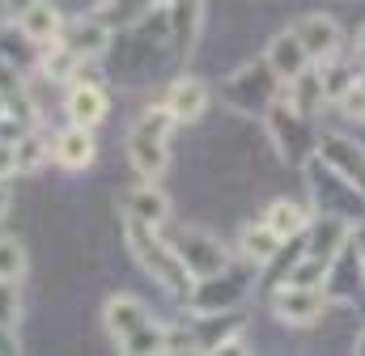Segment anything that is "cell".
<instances>
[{"label": "cell", "instance_id": "6da1fadb", "mask_svg": "<svg viewBox=\"0 0 365 356\" xmlns=\"http://www.w3.org/2000/svg\"><path fill=\"white\" fill-rule=\"evenodd\" d=\"M123 234H128V251L136 255V263L145 267L166 293H175V297H191V280H195V276L182 267L175 242H162L153 225L132 221V216H123Z\"/></svg>", "mask_w": 365, "mask_h": 356}, {"label": "cell", "instance_id": "7a4b0ae2", "mask_svg": "<svg viewBox=\"0 0 365 356\" xmlns=\"http://www.w3.org/2000/svg\"><path fill=\"white\" fill-rule=\"evenodd\" d=\"M280 85H284V81L272 73L268 60H264V64H247V68H238V73L225 81V102H230L234 110H247V115H268Z\"/></svg>", "mask_w": 365, "mask_h": 356}, {"label": "cell", "instance_id": "3957f363", "mask_svg": "<svg viewBox=\"0 0 365 356\" xmlns=\"http://www.w3.org/2000/svg\"><path fill=\"white\" fill-rule=\"evenodd\" d=\"M175 251H179L182 267L195 276V280H208V276H217V271H225L230 267V251L221 246V238L217 234H208V229H179L175 238Z\"/></svg>", "mask_w": 365, "mask_h": 356}, {"label": "cell", "instance_id": "277c9868", "mask_svg": "<svg viewBox=\"0 0 365 356\" xmlns=\"http://www.w3.org/2000/svg\"><path fill=\"white\" fill-rule=\"evenodd\" d=\"M128 162H132V170L140 178L158 182L162 170L170 166V136H166V132H153V127H145V123H136V127L128 132Z\"/></svg>", "mask_w": 365, "mask_h": 356}, {"label": "cell", "instance_id": "5b68a950", "mask_svg": "<svg viewBox=\"0 0 365 356\" xmlns=\"http://www.w3.org/2000/svg\"><path fill=\"white\" fill-rule=\"evenodd\" d=\"M272 310L289 327H310L327 310V297H323V288H310V284H284V288H276Z\"/></svg>", "mask_w": 365, "mask_h": 356}, {"label": "cell", "instance_id": "8992f818", "mask_svg": "<svg viewBox=\"0 0 365 356\" xmlns=\"http://www.w3.org/2000/svg\"><path fill=\"white\" fill-rule=\"evenodd\" d=\"M153 318H149V305L140 301V297H128V293H119V297H110L106 305H102V327H106V335L115 340V344H123L128 335H136L140 327H149Z\"/></svg>", "mask_w": 365, "mask_h": 356}, {"label": "cell", "instance_id": "52a82bcc", "mask_svg": "<svg viewBox=\"0 0 365 356\" xmlns=\"http://www.w3.org/2000/svg\"><path fill=\"white\" fill-rule=\"evenodd\" d=\"M17 30H21L26 43L51 47V43L64 34V17H60V9H56L51 0H34V4H26V9H17Z\"/></svg>", "mask_w": 365, "mask_h": 356}, {"label": "cell", "instance_id": "ba28073f", "mask_svg": "<svg viewBox=\"0 0 365 356\" xmlns=\"http://www.w3.org/2000/svg\"><path fill=\"white\" fill-rule=\"evenodd\" d=\"M247 280L242 276H225V271H217V276H208V280H200V288H191V305L200 310V314H217V305L225 310V305H238L242 297H247Z\"/></svg>", "mask_w": 365, "mask_h": 356}, {"label": "cell", "instance_id": "9c48e42d", "mask_svg": "<svg viewBox=\"0 0 365 356\" xmlns=\"http://www.w3.org/2000/svg\"><path fill=\"white\" fill-rule=\"evenodd\" d=\"M293 30H297V38L306 43V51H310V60H314V64H327V60H336V56H340V26H336L331 17L310 13V17H302Z\"/></svg>", "mask_w": 365, "mask_h": 356}, {"label": "cell", "instance_id": "30bf717a", "mask_svg": "<svg viewBox=\"0 0 365 356\" xmlns=\"http://www.w3.org/2000/svg\"><path fill=\"white\" fill-rule=\"evenodd\" d=\"M93 127H81V123H68L64 132H56L51 136V157H56V166H64V170H86L93 162Z\"/></svg>", "mask_w": 365, "mask_h": 356}, {"label": "cell", "instance_id": "8fae6325", "mask_svg": "<svg viewBox=\"0 0 365 356\" xmlns=\"http://www.w3.org/2000/svg\"><path fill=\"white\" fill-rule=\"evenodd\" d=\"M60 43H64L68 51H77L81 60H98V56L110 47V26H106L102 17H77V21L64 26Z\"/></svg>", "mask_w": 365, "mask_h": 356}, {"label": "cell", "instance_id": "7c38bea8", "mask_svg": "<svg viewBox=\"0 0 365 356\" xmlns=\"http://www.w3.org/2000/svg\"><path fill=\"white\" fill-rule=\"evenodd\" d=\"M268 64H272V73L280 77V81H293V77L306 73L314 60H310L306 43L297 38V30H280L272 43H268Z\"/></svg>", "mask_w": 365, "mask_h": 356}, {"label": "cell", "instance_id": "4fadbf2b", "mask_svg": "<svg viewBox=\"0 0 365 356\" xmlns=\"http://www.w3.org/2000/svg\"><path fill=\"white\" fill-rule=\"evenodd\" d=\"M106 89L98 85V81H77V85L68 89V102H64V110H68V123H81V127H98L102 119H106Z\"/></svg>", "mask_w": 365, "mask_h": 356}, {"label": "cell", "instance_id": "5bb4252c", "mask_svg": "<svg viewBox=\"0 0 365 356\" xmlns=\"http://www.w3.org/2000/svg\"><path fill=\"white\" fill-rule=\"evenodd\" d=\"M123 216H132V221H145V225H153V229H162L166 225V216H170V199L145 178L140 187H132L128 195H123Z\"/></svg>", "mask_w": 365, "mask_h": 356}, {"label": "cell", "instance_id": "9a60e30c", "mask_svg": "<svg viewBox=\"0 0 365 356\" xmlns=\"http://www.w3.org/2000/svg\"><path fill=\"white\" fill-rule=\"evenodd\" d=\"M319 153L340 170V178H344L353 191L365 187V153L353 140H344V136H323V140H319Z\"/></svg>", "mask_w": 365, "mask_h": 356}, {"label": "cell", "instance_id": "2e32d148", "mask_svg": "<svg viewBox=\"0 0 365 356\" xmlns=\"http://www.w3.org/2000/svg\"><path fill=\"white\" fill-rule=\"evenodd\" d=\"M166 106L175 110V119L179 123H195V119H204V110H208V85L200 81V77H179L170 93H166Z\"/></svg>", "mask_w": 365, "mask_h": 356}, {"label": "cell", "instance_id": "e0dca14e", "mask_svg": "<svg viewBox=\"0 0 365 356\" xmlns=\"http://www.w3.org/2000/svg\"><path fill=\"white\" fill-rule=\"evenodd\" d=\"M284 102L297 110V115H314V110H323V102H327V89H323V68L314 73V68H306V73H297L293 81H284Z\"/></svg>", "mask_w": 365, "mask_h": 356}, {"label": "cell", "instance_id": "ac0fdd59", "mask_svg": "<svg viewBox=\"0 0 365 356\" xmlns=\"http://www.w3.org/2000/svg\"><path fill=\"white\" fill-rule=\"evenodd\" d=\"M280 246H284V238L276 234L268 221H259V225H242V234H238V251H242V259L255 267L272 263L276 255H280Z\"/></svg>", "mask_w": 365, "mask_h": 356}, {"label": "cell", "instance_id": "d6986e66", "mask_svg": "<svg viewBox=\"0 0 365 356\" xmlns=\"http://www.w3.org/2000/svg\"><path fill=\"white\" fill-rule=\"evenodd\" d=\"M353 242V229H349V221H340V216H323L319 225H314V234H310V246H306V255H319V259H336L344 246Z\"/></svg>", "mask_w": 365, "mask_h": 356}, {"label": "cell", "instance_id": "ffe728a7", "mask_svg": "<svg viewBox=\"0 0 365 356\" xmlns=\"http://www.w3.org/2000/svg\"><path fill=\"white\" fill-rule=\"evenodd\" d=\"M264 221L272 225L280 238H297V234L310 225V212H306V204H297V199H272L268 212H264Z\"/></svg>", "mask_w": 365, "mask_h": 356}, {"label": "cell", "instance_id": "44dd1931", "mask_svg": "<svg viewBox=\"0 0 365 356\" xmlns=\"http://www.w3.org/2000/svg\"><path fill=\"white\" fill-rule=\"evenodd\" d=\"M47 157H51V136H43V132L17 136V174H38Z\"/></svg>", "mask_w": 365, "mask_h": 356}, {"label": "cell", "instance_id": "7402d4cb", "mask_svg": "<svg viewBox=\"0 0 365 356\" xmlns=\"http://www.w3.org/2000/svg\"><path fill=\"white\" fill-rule=\"evenodd\" d=\"M357 81H361V77H357V64H340V60H327V64H323V89H327L331 102H340Z\"/></svg>", "mask_w": 365, "mask_h": 356}, {"label": "cell", "instance_id": "603a6c76", "mask_svg": "<svg viewBox=\"0 0 365 356\" xmlns=\"http://www.w3.org/2000/svg\"><path fill=\"white\" fill-rule=\"evenodd\" d=\"M128 356H149V352H166V327H158V323H149V327H140L136 335H128L123 344H119Z\"/></svg>", "mask_w": 365, "mask_h": 356}, {"label": "cell", "instance_id": "cb8c5ba5", "mask_svg": "<svg viewBox=\"0 0 365 356\" xmlns=\"http://www.w3.org/2000/svg\"><path fill=\"white\" fill-rule=\"evenodd\" d=\"M0 280H9V284L26 280V246L17 238H0Z\"/></svg>", "mask_w": 365, "mask_h": 356}, {"label": "cell", "instance_id": "d4e9b609", "mask_svg": "<svg viewBox=\"0 0 365 356\" xmlns=\"http://www.w3.org/2000/svg\"><path fill=\"white\" fill-rule=\"evenodd\" d=\"M327 276H331V263H327V259H319V255H302V263L289 271V284H310V288H319Z\"/></svg>", "mask_w": 365, "mask_h": 356}, {"label": "cell", "instance_id": "484cf974", "mask_svg": "<svg viewBox=\"0 0 365 356\" xmlns=\"http://www.w3.org/2000/svg\"><path fill=\"white\" fill-rule=\"evenodd\" d=\"M17 318H21V297H17V284L0 280V323L17 327Z\"/></svg>", "mask_w": 365, "mask_h": 356}, {"label": "cell", "instance_id": "4316f807", "mask_svg": "<svg viewBox=\"0 0 365 356\" xmlns=\"http://www.w3.org/2000/svg\"><path fill=\"white\" fill-rule=\"evenodd\" d=\"M98 9H106V13H119V21H132V17H140L145 9H153V0H102Z\"/></svg>", "mask_w": 365, "mask_h": 356}, {"label": "cell", "instance_id": "83f0119b", "mask_svg": "<svg viewBox=\"0 0 365 356\" xmlns=\"http://www.w3.org/2000/svg\"><path fill=\"white\" fill-rule=\"evenodd\" d=\"M17 174V140H4L0 136V182Z\"/></svg>", "mask_w": 365, "mask_h": 356}, {"label": "cell", "instance_id": "f1b7e54d", "mask_svg": "<svg viewBox=\"0 0 365 356\" xmlns=\"http://www.w3.org/2000/svg\"><path fill=\"white\" fill-rule=\"evenodd\" d=\"M340 106H344L349 115H357V119H361V115H365V81H357V85L349 89V93L340 98Z\"/></svg>", "mask_w": 365, "mask_h": 356}, {"label": "cell", "instance_id": "f546056e", "mask_svg": "<svg viewBox=\"0 0 365 356\" xmlns=\"http://www.w3.org/2000/svg\"><path fill=\"white\" fill-rule=\"evenodd\" d=\"M21 344H17V327H9V323H0V352H17Z\"/></svg>", "mask_w": 365, "mask_h": 356}, {"label": "cell", "instance_id": "4dcf8cb0", "mask_svg": "<svg viewBox=\"0 0 365 356\" xmlns=\"http://www.w3.org/2000/svg\"><path fill=\"white\" fill-rule=\"evenodd\" d=\"M353 251H357V259H361V267H365V225L353 234Z\"/></svg>", "mask_w": 365, "mask_h": 356}, {"label": "cell", "instance_id": "1f68e13d", "mask_svg": "<svg viewBox=\"0 0 365 356\" xmlns=\"http://www.w3.org/2000/svg\"><path fill=\"white\" fill-rule=\"evenodd\" d=\"M353 51H357V64H365V26L357 30V43H353Z\"/></svg>", "mask_w": 365, "mask_h": 356}, {"label": "cell", "instance_id": "d6a6232c", "mask_svg": "<svg viewBox=\"0 0 365 356\" xmlns=\"http://www.w3.org/2000/svg\"><path fill=\"white\" fill-rule=\"evenodd\" d=\"M9 204H13V195H9V187H4V182H0V216H4V212H9Z\"/></svg>", "mask_w": 365, "mask_h": 356}, {"label": "cell", "instance_id": "836d02e7", "mask_svg": "<svg viewBox=\"0 0 365 356\" xmlns=\"http://www.w3.org/2000/svg\"><path fill=\"white\" fill-rule=\"evenodd\" d=\"M9 106H13V102H9V93H4V89H0V119H9V115H13V110H9Z\"/></svg>", "mask_w": 365, "mask_h": 356}, {"label": "cell", "instance_id": "e575fe53", "mask_svg": "<svg viewBox=\"0 0 365 356\" xmlns=\"http://www.w3.org/2000/svg\"><path fill=\"white\" fill-rule=\"evenodd\" d=\"M9 4H13V9H26V4H34V0H9Z\"/></svg>", "mask_w": 365, "mask_h": 356}]
</instances>
